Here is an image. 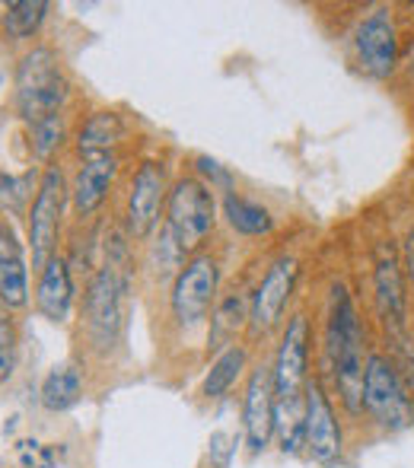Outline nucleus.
Wrapping results in <instances>:
<instances>
[{"instance_id": "1", "label": "nucleus", "mask_w": 414, "mask_h": 468, "mask_svg": "<svg viewBox=\"0 0 414 468\" xmlns=\"http://www.w3.org/2000/svg\"><path fill=\"white\" fill-rule=\"evenodd\" d=\"M328 357L341 405L357 418L364 411V325L351 293L341 283H332L328 296Z\"/></svg>"}, {"instance_id": "2", "label": "nucleus", "mask_w": 414, "mask_h": 468, "mask_svg": "<svg viewBox=\"0 0 414 468\" xmlns=\"http://www.w3.org/2000/svg\"><path fill=\"white\" fill-rule=\"evenodd\" d=\"M68 77L58 64L51 48H32L16 68V105L19 115L29 124L42 118L61 115V105L68 102Z\"/></svg>"}, {"instance_id": "3", "label": "nucleus", "mask_w": 414, "mask_h": 468, "mask_svg": "<svg viewBox=\"0 0 414 468\" xmlns=\"http://www.w3.org/2000/svg\"><path fill=\"white\" fill-rule=\"evenodd\" d=\"M124 293H128V278H124L122 261H105V268L90 281L87 287V335L100 354H109L122 338L124 325Z\"/></svg>"}, {"instance_id": "4", "label": "nucleus", "mask_w": 414, "mask_h": 468, "mask_svg": "<svg viewBox=\"0 0 414 468\" xmlns=\"http://www.w3.org/2000/svg\"><path fill=\"white\" fill-rule=\"evenodd\" d=\"M364 408L383 431H405L414 418L411 392L396 364L383 354H370L364 370Z\"/></svg>"}, {"instance_id": "5", "label": "nucleus", "mask_w": 414, "mask_h": 468, "mask_svg": "<svg viewBox=\"0 0 414 468\" xmlns=\"http://www.w3.org/2000/svg\"><path fill=\"white\" fill-rule=\"evenodd\" d=\"M217 223V204L198 179H179L169 191V233L182 252H195Z\"/></svg>"}, {"instance_id": "6", "label": "nucleus", "mask_w": 414, "mask_h": 468, "mask_svg": "<svg viewBox=\"0 0 414 468\" xmlns=\"http://www.w3.org/2000/svg\"><path fill=\"white\" fill-rule=\"evenodd\" d=\"M64 173L58 166H48L38 182L36 201L29 210V242H32V268L42 271L58 249V229H61V214H64Z\"/></svg>"}, {"instance_id": "7", "label": "nucleus", "mask_w": 414, "mask_h": 468, "mask_svg": "<svg viewBox=\"0 0 414 468\" xmlns=\"http://www.w3.org/2000/svg\"><path fill=\"white\" fill-rule=\"evenodd\" d=\"M217 281H220V271H217V261L207 259V255L192 259L175 274L173 296L169 300H173V315L179 319V325L192 328L205 319L210 303H214Z\"/></svg>"}, {"instance_id": "8", "label": "nucleus", "mask_w": 414, "mask_h": 468, "mask_svg": "<svg viewBox=\"0 0 414 468\" xmlns=\"http://www.w3.org/2000/svg\"><path fill=\"white\" fill-rule=\"evenodd\" d=\"M306 360H310V322L303 313H297L284 328L278 357H274V395L278 401L303 399L306 386Z\"/></svg>"}, {"instance_id": "9", "label": "nucleus", "mask_w": 414, "mask_h": 468, "mask_svg": "<svg viewBox=\"0 0 414 468\" xmlns=\"http://www.w3.org/2000/svg\"><path fill=\"white\" fill-rule=\"evenodd\" d=\"M274 405H278V395H274V373L271 367H255L249 376L246 399H242V424H246V443L249 450L259 456L265 452L268 440L274 433Z\"/></svg>"}, {"instance_id": "10", "label": "nucleus", "mask_w": 414, "mask_h": 468, "mask_svg": "<svg viewBox=\"0 0 414 468\" xmlns=\"http://www.w3.org/2000/svg\"><path fill=\"white\" fill-rule=\"evenodd\" d=\"M303 408H306V443H303L306 452H310L319 465L338 463L341 427L332 411V401H328V395L322 392L319 382H310V386H306Z\"/></svg>"}, {"instance_id": "11", "label": "nucleus", "mask_w": 414, "mask_h": 468, "mask_svg": "<svg viewBox=\"0 0 414 468\" xmlns=\"http://www.w3.org/2000/svg\"><path fill=\"white\" fill-rule=\"evenodd\" d=\"M163 197H166V173L160 163H143L131 182L128 195V233L134 239H147L154 233Z\"/></svg>"}, {"instance_id": "12", "label": "nucleus", "mask_w": 414, "mask_h": 468, "mask_svg": "<svg viewBox=\"0 0 414 468\" xmlns=\"http://www.w3.org/2000/svg\"><path fill=\"white\" fill-rule=\"evenodd\" d=\"M357 55L370 77L383 80L396 70L398 61V32L386 10H377L360 23L357 29Z\"/></svg>"}, {"instance_id": "13", "label": "nucleus", "mask_w": 414, "mask_h": 468, "mask_svg": "<svg viewBox=\"0 0 414 468\" xmlns=\"http://www.w3.org/2000/svg\"><path fill=\"white\" fill-rule=\"evenodd\" d=\"M297 259H278L268 274L261 278L259 290L252 293V309H249V319L259 332L278 325V319L284 315V306L293 293V283H297Z\"/></svg>"}, {"instance_id": "14", "label": "nucleus", "mask_w": 414, "mask_h": 468, "mask_svg": "<svg viewBox=\"0 0 414 468\" xmlns=\"http://www.w3.org/2000/svg\"><path fill=\"white\" fill-rule=\"evenodd\" d=\"M373 287H377V306L386 325L405 328V278L392 239L377 242V252H373Z\"/></svg>"}, {"instance_id": "15", "label": "nucleus", "mask_w": 414, "mask_h": 468, "mask_svg": "<svg viewBox=\"0 0 414 468\" xmlns=\"http://www.w3.org/2000/svg\"><path fill=\"white\" fill-rule=\"evenodd\" d=\"M36 306L45 319L64 322L74 309V281H70V268L64 259H51L48 265L38 271V290H36Z\"/></svg>"}, {"instance_id": "16", "label": "nucleus", "mask_w": 414, "mask_h": 468, "mask_svg": "<svg viewBox=\"0 0 414 468\" xmlns=\"http://www.w3.org/2000/svg\"><path fill=\"white\" fill-rule=\"evenodd\" d=\"M118 173V160L115 154H102V156H87V163L80 166L74 182V210L80 217H90L93 210L102 207L105 195L111 188V179Z\"/></svg>"}, {"instance_id": "17", "label": "nucleus", "mask_w": 414, "mask_h": 468, "mask_svg": "<svg viewBox=\"0 0 414 468\" xmlns=\"http://www.w3.org/2000/svg\"><path fill=\"white\" fill-rule=\"evenodd\" d=\"M29 300V274L16 236L6 223H0V303L6 309H19Z\"/></svg>"}, {"instance_id": "18", "label": "nucleus", "mask_w": 414, "mask_h": 468, "mask_svg": "<svg viewBox=\"0 0 414 468\" xmlns=\"http://www.w3.org/2000/svg\"><path fill=\"white\" fill-rule=\"evenodd\" d=\"M124 134V122L115 115V112H96V115L87 118V124L77 134V147H80L83 156H102L111 154L118 141Z\"/></svg>"}, {"instance_id": "19", "label": "nucleus", "mask_w": 414, "mask_h": 468, "mask_svg": "<svg viewBox=\"0 0 414 468\" xmlns=\"http://www.w3.org/2000/svg\"><path fill=\"white\" fill-rule=\"evenodd\" d=\"M83 395V379H80V370L74 364H61L55 367L42 382V405L48 411H68L80 401Z\"/></svg>"}, {"instance_id": "20", "label": "nucleus", "mask_w": 414, "mask_h": 468, "mask_svg": "<svg viewBox=\"0 0 414 468\" xmlns=\"http://www.w3.org/2000/svg\"><path fill=\"white\" fill-rule=\"evenodd\" d=\"M223 214H227L229 227L242 236H265V233H271V227H274V217L268 214L261 204L246 201V197L233 195V191L223 197Z\"/></svg>"}, {"instance_id": "21", "label": "nucleus", "mask_w": 414, "mask_h": 468, "mask_svg": "<svg viewBox=\"0 0 414 468\" xmlns=\"http://www.w3.org/2000/svg\"><path fill=\"white\" fill-rule=\"evenodd\" d=\"M242 370H246V347L229 345L227 351L210 364L205 386H201V395H205V399H223V395L233 388V382L239 379Z\"/></svg>"}, {"instance_id": "22", "label": "nucleus", "mask_w": 414, "mask_h": 468, "mask_svg": "<svg viewBox=\"0 0 414 468\" xmlns=\"http://www.w3.org/2000/svg\"><path fill=\"white\" fill-rule=\"evenodd\" d=\"M274 433L284 452H300L306 443V408L303 399H287L274 405Z\"/></svg>"}, {"instance_id": "23", "label": "nucleus", "mask_w": 414, "mask_h": 468, "mask_svg": "<svg viewBox=\"0 0 414 468\" xmlns=\"http://www.w3.org/2000/svg\"><path fill=\"white\" fill-rule=\"evenodd\" d=\"M48 4L45 0H13L4 6V26L13 38H29L32 32H38Z\"/></svg>"}, {"instance_id": "24", "label": "nucleus", "mask_w": 414, "mask_h": 468, "mask_svg": "<svg viewBox=\"0 0 414 468\" xmlns=\"http://www.w3.org/2000/svg\"><path fill=\"white\" fill-rule=\"evenodd\" d=\"M242 319H246V296H227V300L217 306L214 319H210V345H220V341H229L236 332H239Z\"/></svg>"}, {"instance_id": "25", "label": "nucleus", "mask_w": 414, "mask_h": 468, "mask_svg": "<svg viewBox=\"0 0 414 468\" xmlns=\"http://www.w3.org/2000/svg\"><path fill=\"white\" fill-rule=\"evenodd\" d=\"M64 141V118L61 115H51L42 118V122L32 124V154L38 160H48Z\"/></svg>"}, {"instance_id": "26", "label": "nucleus", "mask_w": 414, "mask_h": 468, "mask_svg": "<svg viewBox=\"0 0 414 468\" xmlns=\"http://www.w3.org/2000/svg\"><path fill=\"white\" fill-rule=\"evenodd\" d=\"M32 191V176H19V179H13V176H4L0 173V210H6V214H19L26 204V197H29Z\"/></svg>"}, {"instance_id": "27", "label": "nucleus", "mask_w": 414, "mask_h": 468, "mask_svg": "<svg viewBox=\"0 0 414 468\" xmlns=\"http://www.w3.org/2000/svg\"><path fill=\"white\" fill-rule=\"evenodd\" d=\"M13 364H16V332H13L10 315L0 309V379L13 373Z\"/></svg>"}, {"instance_id": "28", "label": "nucleus", "mask_w": 414, "mask_h": 468, "mask_svg": "<svg viewBox=\"0 0 414 468\" xmlns=\"http://www.w3.org/2000/svg\"><path fill=\"white\" fill-rule=\"evenodd\" d=\"M198 173H205L214 186L229 188V173H227V169H220V163H214L210 156H198Z\"/></svg>"}, {"instance_id": "29", "label": "nucleus", "mask_w": 414, "mask_h": 468, "mask_svg": "<svg viewBox=\"0 0 414 468\" xmlns=\"http://www.w3.org/2000/svg\"><path fill=\"white\" fill-rule=\"evenodd\" d=\"M405 274H409V281H411V287H414V229L409 236H405Z\"/></svg>"}]
</instances>
